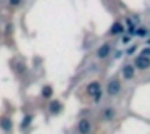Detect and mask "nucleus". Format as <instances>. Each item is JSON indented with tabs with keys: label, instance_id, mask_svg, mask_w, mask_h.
Instances as JSON below:
<instances>
[{
	"label": "nucleus",
	"instance_id": "obj_1",
	"mask_svg": "<svg viewBox=\"0 0 150 134\" xmlns=\"http://www.w3.org/2000/svg\"><path fill=\"white\" fill-rule=\"evenodd\" d=\"M121 89V82L118 81V79H111L110 82H108V87H107V92L110 95H116L118 92H120Z\"/></svg>",
	"mask_w": 150,
	"mask_h": 134
},
{
	"label": "nucleus",
	"instance_id": "obj_2",
	"mask_svg": "<svg viewBox=\"0 0 150 134\" xmlns=\"http://www.w3.org/2000/svg\"><path fill=\"white\" fill-rule=\"evenodd\" d=\"M136 66H137V68H140V69L150 68V58L147 55H139L136 58Z\"/></svg>",
	"mask_w": 150,
	"mask_h": 134
},
{
	"label": "nucleus",
	"instance_id": "obj_3",
	"mask_svg": "<svg viewBox=\"0 0 150 134\" xmlns=\"http://www.w3.org/2000/svg\"><path fill=\"white\" fill-rule=\"evenodd\" d=\"M78 131L81 134H89L91 133V121L86 120V118H82V120L78 123Z\"/></svg>",
	"mask_w": 150,
	"mask_h": 134
},
{
	"label": "nucleus",
	"instance_id": "obj_4",
	"mask_svg": "<svg viewBox=\"0 0 150 134\" xmlns=\"http://www.w3.org/2000/svg\"><path fill=\"white\" fill-rule=\"evenodd\" d=\"M108 53H110V45H108V44H103V45L97 50V57H98V58H105Z\"/></svg>",
	"mask_w": 150,
	"mask_h": 134
},
{
	"label": "nucleus",
	"instance_id": "obj_5",
	"mask_svg": "<svg viewBox=\"0 0 150 134\" xmlns=\"http://www.w3.org/2000/svg\"><path fill=\"white\" fill-rule=\"evenodd\" d=\"M123 76L126 79H131V78H134V66L132 65H126L123 68Z\"/></svg>",
	"mask_w": 150,
	"mask_h": 134
},
{
	"label": "nucleus",
	"instance_id": "obj_6",
	"mask_svg": "<svg viewBox=\"0 0 150 134\" xmlns=\"http://www.w3.org/2000/svg\"><path fill=\"white\" fill-rule=\"evenodd\" d=\"M87 91H89V94H91V95L98 94V92H100V84H98V82H91L89 87H87Z\"/></svg>",
	"mask_w": 150,
	"mask_h": 134
},
{
	"label": "nucleus",
	"instance_id": "obj_7",
	"mask_svg": "<svg viewBox=\"0 0 150 134\" xmlns=\"http://www.w3.org/2000/svg\"><path fill=\"white\" fill-rule=\"evenodd\" d=\"M10 128H11V121H10V118L4 116V118H2V129H4V131H10Z\"/></svg>",
	"mask_w": 150,
	"mask_h": 134
},
{
	"label": "nucleus",
	"instance_id": "obj_8",
	"mask_svg": "<svg viewBox=\"0 0 150 134\" xmlns=\"http://www.w3.org/2000/svg\"><path fill=\"white\" fill-rule=\"evenodd\" d=\"M113 116H115V110L111 107H108V108H105V110H103V118H105V120H111Z\"/></svg>",
	"mask_w": 150,
	"mask_h": 134
},
{
	"label": "nucleus",
	"instance_id": "obj_9",
	"mask_svg": "<svg viewBox=\"0 0 150 134\" xmlns=\"http://www.w3.org/2000/svg\"><path fill=\"white\" fill-rule=\"evenodd\" d=\"M123 33V26L120 23H115L113 28H111V34H121Z\"/></svg>",
	"mask_w": 150,
	"mask_h": 134
},
{
	"label": "nucleus",
	"instance_id": "obj_10",
	"mask_svg": "<svg viewBox=\"0 0 150 134\" xmlns=\"http://www.w3.org/2000/svg\"><path fill=\"white\" fill-rule=\"evenodd\" d=\"M52 94H53V91H52V87L50 86H47V87H44V91H42V95L44 97H52Z\"/></svg>",
	"mask_w": 150,
	"mask_h": 134
},
{
	"label": "nucleus",
	"instance_id": "obj_11",
	"mask_svg": "<svg viewBox=\"0 0 150 134\" xmlns=\"http://www.w3.org/2000/svg\"><path fill=\"white\" fill-rule=\"evenodd\" d=\"M60 108H62V105H60L58 102H52V105H50V110H52V111H55V113H57V111H60Z\"/></svg>",
	"mask_w": 150,
	"mask_h": 134
},
{
	"label": "nucleus",
	"instance_id": "obj_12",
	"mask_svg": "<svg viewBox=\"0 0 150 134\" xmlns=\"http://www.w3.org/2000/svg\"><path fill=\"white\" fill-rule=\"evenodd\" d=\"M137 36H139V37H145V36H147V29H145V28H140V29H137Z\"/></svg>",
	"mask_w": 150,
	"mask_h": 134
},
{
	"label": "nucleus",
	"instance_id": "obj_13",
	"mask_svg": "<svg viewBox=\"0 0 150 134\" xmlns=\"http://www.w3.org/2000/svg\"><path fill=\"white\" fill-rule=\"evenodd\" d=\"M29 123H31V116H26V118L23 120V128H26Z\"/></svg>",
	"mask_w": 150,
	"mask_h": 134
},
{
	"label": "nucleus",
	"instance_id": "obj_14",
	"mask_svg": "<svg viewBox=\"0 0 150 134\" xmlns=\"http://www.w3.org/2000/svg\"><path fill=\"white\" fill-rule=\"evenodd\" d=\"M136 50H137V45H132L131 49H127V55H132V53L136 52Z\"/></svg>",
	"mask_w": 150,
	"mask_h": 134
},
{
	"label": "nucleus",
	"instance_id": "obj_15",
	"mask_svg": "<svg viewBox=\"0 0 150 134\" xmlns=\"http://www.w3.org/2000/svg\"><path fill=\"white\" fill-rule=\"evenodd\" d=\"M100 97H102V92H98V94H95V95H94V100H95V102H98V100H100Z\"/></svg>",
	"mask_w": 150,
	"mask_h": 134
},
{
	"label": "nucleus",
	"instance_id": "obj_16",
	"mask_svg": "<svg viewBox=\"0 0 150 134\" xmlns=\"http://www.w3.org/2000/svg\"><path fill=\"white\" fill-rule=\"evenodd\" d=\"M20 2H21V0H10L11 5H20Z\"/></svg>",
	"mask_w": 150,
	"mask_h": 134
},
{
	"label": "nucleus",
	"instance_id": "obj_17",
	"mask_svg": "<svg viewBox=\"0 0 150 134\" xmlns=\"http://www.w3.org/2000/svg\"><path fill=\"white\" fill-rule=\"evenodd\" d=\"M129 39H131V37L124 36V37H123V42H124V44H127V42H129Z\"/></svg>",
	"mask_w": 150,
	"mask_h": 134
},
{
	"label": "nucleus",
	"instance_id": "obj_18",
	"mask_svg": "<svg viewBox=\"0 0 150 134\" xmlns=\"http://www.w3.org/2000/svg\"><path fill=\"white\" fill-rule=\"evenodd\" d=\"M142 55H150V49H145V50L142 52Z\"/></svg>",
	"mask_w": 150,
	"mask_h": 134
},
{
	"label": "nucleus",
	"instance_id": "obj_19",
	"mask_svg": "<svg viewBox=\"0 0 150 134\" xmlns=\"http://www.w3.org/2000/svg\"><path fill=\"white\" fill-rule=\"evenodd\" d=\"M149 44H150V39H149Z\"/></svg>",
	"mask_w": 150,
	"mask_h": 134
}]
</instances>
